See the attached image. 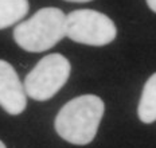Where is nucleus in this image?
<instances>
[{
	"label": "nucleus",
	"instance_id": "obj_1",
	"mask_svg": "<svg viewBox=\"0 0 156 148\" xmlns=\"http://www.w3.org/2000/svg\"><path fill=\"white\" fill-rule=\"evenodd\" d=\"M104 109V101L94 94H83L70 100L55 117V131L71 144H89L97 133Z\"/></svg>",
	"mask_w": 156,
	"mask_h": 148
},
{
	"label": "nucleus",
	"instance_id": "obj_2",
	"mask_svg": "<svg viewBox=\"0 0 156 148\" xmlns=\"http://www.w3.org/2000/svg\"><path fill=\"white\" fill-rule=\"evenodd\" d=\"M66 35V15L55 7L42 8L14 30L15 42L26 51L42 53L54 47Z\"/></svg>",
	"mask_w": 156,
	"mask_h": 148
},
{
	"label": "nucleus",
	"instance_id": "obj_3",
	"mask_svg": "<svg viewBox=\"0 0 156 148\" xmlns=\"http://www.w3.org/2000/svg\"><path fill=\"white\" fill-rule=\"evenodd\" d=\"M70 62L61 54H48L37 63L24 79V92L32 100L46 101L67 82Z\"/></svg>",
	"mask_w": 156,
	"mask_h": 148
},
{
	"label": "nucleus",
	"instance_id": "obj_4",
	"mask_svg": "<svg viewBox=\"0 0 156 148\" xmlns=\"http://www.w3.org/2000/svg\"><path fill=\"white\" fill-rule=\"evenodd\" d=\"M66 35L77 43L105 46L115 41L117 30L113 20L94 9H77L66 16Z\"/></svg>",
	"mask_w": 156,
	"mask_h": 148
},
{
	"label": "nucleus",
	"instance_id": "obj_5",
	"mask_svg": "<svg viewBox=\"0 0 156 148\" xmlns=\"http://www.w3.org/2000/svg\"><path fill=\"white\" fill-rule=\"evenodd\" d=\"M26 92L15 69L7 61L0 59V107L16 116L26 109Z\"/></svg>",
	"mask_w": 156,
	"mask_h": 148
},
{
	"label": "nucleus",
	"instance_id": "obj_6",
	"mask_svg": "<svg viewBox=\"0 0 156 148\" xmlns=\"http://www.w3.org/2000/svg\"><path fill=\"white\" fill-rule=\"evenodd\" d=\"M139 118L145 124L156 121V73L145 82L137 108Z\"/></svg>",
	"mask_w": 156,
	"mask_h": 148
},
{
	"label": "nucleus",
	"instance_id": "obj_7",
	"mask_svg": "<svg viewBox=\"0 0 156 148\" xmlns=\"http://www.w3.org/2000/svg\"><path fill=\"white\" fill-rule=\"evenodd\" d=\"M28 8V0H0V30L22 20Z\"/></svg>",
	"mask_w": 156,
	"mask_h": 148
},
{
	"label": "nucleus",
	"instance_id": "obj_8",
	"mask_svg": "<svg viewBox=\"0 0 156 148\" xmlns=\"http://www.w3.org/2000/svg\"><path fill=\"white\" fill-rule=\"evenodd\" d=\"M148 7L152 9L154 12H156V0H147Z\"/></svg>",
	"mask_w": 156,
	"mask_h": 148
},
{
	"label": "nucleus",
	"instance_id": "obj_9",
	"mask_svg": "<svg viewBox=\"0 0 156 148\" xmlns=\"http://www.w3.org/2000/svg\"><path fill=\"white\" fill-rule=\"evenodd\" d=\"M66 2H73V3H86V2H92V0H66Z\"/></svg>",
	"mask_w": 156,
	"mask_h": 148
},
{
	"label": "nucleus",
	"instance_id": "obj_10",
	"mask_svg": "<svg viewBox=\"0 0 156 148\" xmlns=\"http://www.w3.org/2000/svg\"><path fill=\"white\" fill-rule=\"evenodd\" d=\"M0 148H7V147H5V146H4V143H3V141H2V140H0Z\"/></svg>",
	"mask_w": 156,
	"mask_h": 148
}]
</instances>
